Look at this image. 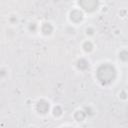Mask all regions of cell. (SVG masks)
Returning a JSON list of instances; mask_svg holds the SVG:
<instances>
[{"label": "cell", "instance_id": "obj_1", "mask_svg": "<svg viewBox=\"0 0 128 128\" xmlns=\"http://www.w3.org/2000/svg\"><path fill=\"white\" fill-rule=\"evenodd\" d=\"M116 77V70L112 65L103 64L97 70V78L103 85L110 84Z\"/></svg>", "mask_w": 128, "mask_h": 128}, {"label": "cell", "instance_id": "obj_2", "mask_svg": "<svg viewBox=\"0 0 128 128\" xmlns=\"http://www.w3.org/2000/svg\"><path fill=\"white\" fill-rule=\"evenodd\" d=\"M79 5L84 10H86L88 12H92L97 8L98 2L95 0H83V1H79Z\"/></svg>", "mask_w": 128, "mask_h": 128}, {"label": "cell", "instance_id": "obj_3", "mask_svg": "<svg viewBox=\"0 0 128 128\" xmlns=\"http://www.w3.org/2000/svg\"><path fill=\"white\" fill-rule=\"evenodd\" d=\"M36 109L39 113H42V114H45L48 112L49 110V103L46 102L45 100H40L38 103H37V106H36Z\"/></svg>", "mask_w": 128, "mask_h": 128}, {"label": "cell", "instance_id": "obj_4", "mask_svg": "<svg viewBox=\"0 0 128 128\" xmlns=\"http://www.w3.org/2000/svg\"><path fill=\"white\" fill-rule=\"evenodd\" d=\"M70 18L74 22H80L82 20V18H83V14L79 10H73L71 12V14H70Z\"/></svg>", "mask_w": 128, "mask_h": 128}, {"label": "cell", "instance_id": "obj_5", "mask_svg": "<svg viewBox=\"0 0 128 128\" xmlns=\"http://www.w3.org/2000/svg\"><path fill=\"white\" fill-rule=\"evenodd\" d=\"M77 67H78L80 70H86V69L89 67V63H88L85 59H80V60H78V62H77Z\"/></svg>", "mask_w": 128, "mask_h": 128}, {"label": "cell", "instance_id": "obj_6", "mask_svg": "<svg viewBox=\"0 0 128 128\" xmlns=\"http://www.w3.org/2000/svg\"><path fill=\"white\" fill-rule=\"evenodd\" d=\"M52 31H53V27L51 26V24H49V23L43 24V26H42V32H43V34L49 35Z\"/></svg>", "mask_w": 128, "mask_h": 128}, {"label": "cell", "instance_id": "obj_7", "mask_svg": "<svg viewBox=\"0 0 128 128\" xmlns=\"http://www.w3.org/2000/svg\"><path fill=\"white\" fill-rule=\"evenodd\" d=\"M85 116H86V114H85L84 111H77V112L75 113V115H74V117H75V119H76L77 121H82V120H84Z\"/></svg>", "mask_w": 128, "mask_h": 128}, {"label": "cell", "instance_id": "obj_8", "mask_svg": "<svg viewBox=\"0 0 128 128\" xmlns=\"http://www.w3.org/2000/svg\"><path fill=\"white\" fill-rule=\"evenodd\" d=\"M119 57H120L121 60H123V61H127V60H128V52H127L126 50L121 51V52L119 53Z\"/></svg>", "mask_w": 128, "mask_h": 128}, {"label": "cell", "instance_id": "obj_9", "mask_svg": "<svg viewBox=\"0 0 128 128\" xmlns=\"http://www.w3.org/2000/svg\"><path fill=\"white\" fill-rule=\"evenodd\" d=\"M83 48H84V50L86 51V52H90L91 50H92V48H93V46H92V43L91 42H85L84 44H83Z\"/></svg>", "mask_w": 128, "mask_h": 128}, {"label": "cell", "instance_id": "obj_10", "mask_svg": "<svg viewBox=\"0 0 128 128\" xmlns=\"http://www.w3.org/2000/svg\"><path fill=\"white\" fill-rule=\"evenodd\" d=\"M61 113H62V109H61L59 106L54 107V109H53V114H54L55 116H59V115H61Z\"/></svg>", "mask_w": 128, "mask_h": 128}, {"label": "cell", "instance_id": "obj_11", "mask_svg": "<svg viewBox=\"0 0 128 128\" xmlns=\"http://www.w3.org/2000/svg\"><path fill=\"white\" fill-rule=\"evenodd\" d=\"M29 29H30L31 31H35V30H36V24L32 23V24L29 26Z\"/></svg>", "mask_w": 128, "mask_h": 128}, {"label": "cell", "instance_id": "obj_12", "mask_svg": "<svg viewBox=\"0 0 128 128\" xmlns=\"http://www.w3.org/2000/svg\"><path fill=\"white\" fill-rule=\"evenodd\" d=\"M92 31H93L92 29H87V33H89V34H92V33H93Z\"/></svg>", "mask_w": 128, "mask_h": 128}]
</instances>
